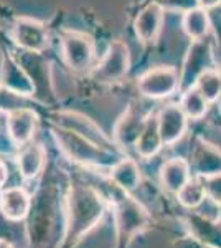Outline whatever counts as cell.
Returning <instances> with one entry per match:
<instances>
[{"label": "cell", "mask_w": 221, "mask_h": 248, "mask_svg": "<svg viewBox=\"0 0 221 248\" xmlns=\"http://www.w3.org/2000/svg\"><path fill=\"white\" fill-rule=\"evenodd\" d=\"M0 248H14V247H12L10 242H7V240L0 238Z\"/></svg>", "instance_id": "30"}, {"label": "cell", "mask_w": 221, "mask_h": 248, "mask_svg": "<svg viewBox=\"0 0 221 248\" xmlns=\"http://www.w3.org/2000/svg\"><path fill=\"white\" fill-rule=\"evenodd\" d=\"M61 55L71 71L84 73L88 70H92L94 42L89 35L81 31H65L61 35Z\"/></svg>", "instance_id": "5"}, {"label": "cell", "mask_w": 221, "mask_h": 248, "mask_svg": "<svg viewBox=\"0 0 221 248\" xmlns=\"http://www.w3.org/2000/svg\"><path fill=\"white\" fill-rule=\"evenodd\" d=\"M53 138L59 149L65 153L68 157L73 159L74 162L81 164L86 167H111L114 166L122 155L119 153L103 149L96 146L94 142L88 141L86 138L76 134L74 131L66 129L61 126L53 127Z\"/></svg>", "instance_id": "2"}, {"label": "cell", "mask_w": 221, "mask_h": 248, "mask_svg": "<svg viewBox=\"0 0 221 248\" xmlns=\"http://www.w3.org/2000/svg\"><path fill=\"white\" fill-rule=\"evenodd\" d=\"M159 129L162 136L163 146H172L183 138L188 127V118L183 109L177 105H168L157 114Z\"/></svg>", "instance_id": "12"}, {"label": "cell", "mask_w": 221, "mask_h": 248, "mask_svg": "<svg viewBox=\"0 0 221 248\" xmlns=\"http://www.w3.org/2000/svg\"><path fill=\"white\" fill-rule=\"evenodd\" d=\"M163 25V5L159 2L148 3L134 20V31L142 43H152L159 37Z\"/></svg>", "instance_id": "14"}, {"label": "cell", "mask_w": 221, "mask_h": 248, "mask_svg": "<svg viewBox=\"0 0 221 248\" xmlns=\"http://www.w3.org/2000/svg\"><path fill=\"white\" fill-rule=\"evenodd\" d=\"M185 225L192 237L210 247L221 248V223L205 217L202 214L190 212L185 215Z\"/></svg>", "instance_id": "16"}, {"label": "cell", "mask_w": 221, "mask_h": 248, "mask_svg": "<svg viewBox=\"0 0 221 248\" xmlns=\"http://www.w3.org/2000/svg\"><path fill=\"white\" fill-rule=\"evenodd\" d=\"M163 141L162 136H160L159 129V119L157 116L150 114L147 116L146 126L142 129V134L139 136L137 144H135V151L142 159H150L162 149Z\"/></svg>", "instance_id": "21"}, {"label": "cell", "mask_w": 221, "mask_h": 248, "mask_svg": "<svg viewBox=\"0 0 221 248\" xmlns=\"http://www.w3.org/2000/svg\"><path fill=\"white\" fill-rule=\"evenodd\" d=\"M174 247L175 248H215V247H210V245H206V243L200 242V240H196L195 237H192V235L178 238L174 243Z\"/></svg>", "instance_id": "27"}, {"label": "cell", "mask_w": 221, "mask_h": 248, "mask_svg": "<svg viewBox=\"0 0 221 248\" xmlns=\"http://www.w3.org/2000/svg\"><path fill=\"white\" fill-rule=\"evenodd\" d=\"M195 88L200 91L208 103H215L221 98V73L216 68L203 71L195 83Z\"/></svg>", "instance_id": "25"}, {"label": "cell", "mask_w": 221, "mask_h": 248, "mask_svg": "<svg viewBox=\"0 0 221 248\" xmlns=\"http://www.w3.org/2000/svg\"><path fill=\"white\" fill-rule=\"evenodd\" d=\"M106 212V201L98 189L91 186L71 187L66 201V232L65 247L78 243L84 235L101 222Z\"/></svg>", "instance_id": "1"}, {"label": "cell", "mask_w": 221, "mask_h": 248, "mask_svg": "<svg viewBox=\"0 0 221 248\" xmlns=\"http://www.w3.org/2000/svg\"><path fill=\"white\" fill-rule=\"evenodd\" d=\"M53 121L56 123V126L74 131L76 134L83 136L88 141L94 142L96 146L103 147V149L119 153V147L114 142V139L107 138L106 133H104L98 124L81 113H76V111H59V113H56L53 116Z\"/></svg>", "instance_id": "6"}, {"label": "cell", "mask_w": 221, "mask_h": 248, "mask_svg": "<svg viewBox=\"0 0 221 248\" xmlns=\"http://www.w3.org/2000/svg\"><path fill=\"white\" fill-rule=\"evenodd\" d=\"M177 199H178L180 205L188 210L196 209L198 205H202L203 201L206 199V189H205L202 177H200V175L192 177L190 181L180 189V192L177 194Z\"/></svg>", "instance_id": "23"}, {"label": "cell", "mask_w": 221, "mask_h": 248, "mask_svg": "<svg viewBox=\"0 0 221 248\" xmlns=\"http://www.w3.org/2000/svg\"><path fill=\"white\" fill-rule=\"evenodd\" d=\"M137 88L146 98H167L180 88V75L174 66L152 68L139 77Z\"/></svg>", "instance_id": "7"}, {"label": "cell", "mask_w": 221, "mask_h": 248, "mask_svg": "<svg viewBox=\"0 0 221 248\" xmlns=\"http://www.w3.org/2000/svg\"><path fill=\"white\" fill-rule=\"evenodd\" d=\"M38 121V114L28 106L15 108L9 111L7 113V133H9L10 141L20 147L31 142Z\"/></svg>", "instance_id": "11"}, {"label": "cell", "mask_w": 221, "mask_h": 248, "mask_svg": "<svg viewBox=\"0 0 221 248\" xmlns=\"http://www.w3.org/2000/svg\"><path fill=\"white\" fill-rule=\"evenodd\" d=\"M46 164V151L42 144L28 142L22 146L17 155L18 172L25 181H33L45 169Z\"/></svg>", "instance_id": "18"}, {"label": "cell", "mask_w": 221, "mask_h": 248, "mask_svg": "<svg viewBox=\"0 0 221 248\" xmlns=\"http://www.w3.org/2000/svg\"><path fill=\"white\" fill-rule=\"evenodd\" d=\"M12 40L22 51L43 53L50 45V35L42 22L30 17H20L12 27Z\"/></svg>", "instance_id": "8"}, {"label": "cell", "mask_w": 221, "mask_h": 248, "mask_svg": "<svg viewBox=\"0 0 221 248\" xmlns=\"http://www.w3.org/2000/svg\"><path fill=\"white\" fill-rule=\"evenodd\" d=\"M109 177L119 189L132 192L134 189H137L140 182V169L134 159L122 157L114 166L109 167Z\"/></svg>", "instance_id": "20"}, {"label": "cell", "mask_w": 221, "mask_h": 248, "mask_svg": "<svg viewBox=\"0 0 221 248\" xmlns=\"http://www.w3.org/2000/svg\"><path fill=\"white\" fill-rule=\"evenodd\" d=\"M114 202V218L116 230H118V245L119 248H127L129 243L150 227V215L139 201H135L131 192H126L116 186Z\"/></svg>", "instance_id": "3"}, {"label": "cell", "mask_w": 221, "mask_h": 248, "mask_svg": "<svg viewBox=\"0 0 221 248\" xmlns=\"http://www.w3.org/2000/svg\"><path fill=\"white\" fill-rule=\"evenodd\" d=\"M213 68V50L208 40H193L188 48L183 70L180 75V90L187 91L195 86L196 79L203 71Z\"/></svg>", "instance_id": "9"}, {"label": "cell", "mask_w": 221, "mask_h": 248, "mask_svg": "<svg viewBox=\"0 0 221 248\" xmlns=\"http://www.w3.org/2000/svg\"><path fill=\"white\" fill-rule=\"evenodd\" d=\"M202 181L205 184V189H206V197L216 205H221V172L205 175Z\"/></svg>", "instance_id": "26"}, {"label": "cell", "mask_w": 221, "mask_h": 248, "mask_svg": "<svg viewBox=\"0 0 221 248\" xmlns=\"http://www.w3.org/2000/svg\"><path fill=\"white\" fill-rule=\"evenodd\" d=\"M182 25L185 33L192 40H202L210 31V17L202 7H193L190 10H185Z\"/></svg>", "instance_id": "22"}, {"label": "cell", "mask_w": 221, "mask_h": 248, "mask_svg": "<svg viewBox=\"0 0 221 248\" xmlns=\"http://www.w3.org/2000/svg\"><path fill=\"white\" fill-rule=\"evenodd\" d=\"M7 179H9V167H7V164L0 159V189L5 186Z\"/></svg>", "instance_id": "28"}, {"label": "cell", "mask_w": 221, "mask_h": 248, "mask_svg": "<svg viewBox=\"0 0 221 248\" xmlns=\"http://www.w3.org/2000/svg\"><path fill=\"white\" fill-rule=\"evenodd\" d=\"M192 179V166L187 159L174 157L168 159L160 167V181L163 189L170 194H178L180 189Z\"/></svg>", "instance_id": "19"}, {"label": "cell", "mask_w": 221, "mask_h": 248, "mask_svg": "<svg viewBox=\"0 0 221 248\" xmlns=\"http://www.w3.org/2000/svg\"><path fill=\"white\" fill-rule=\"evenodd\" d=\"M190 166L200 177L218 174L221 172V149L211 146L203 139H198L192 153Z\"/></svg>", "instance_id": "17"}, {"label": "cell", "mask_w": 221, "mask_h": 248, "mask_svg": "<svg viewBox=\"0 0 221 248\" xmlns=\"http://www.w3.org/2000/svg\"><path fill=\"white\" fill-rule=\"evenodd\" d=\"M129 66V48L120 40H112L99 63L92 66L91 78L98 83H118L127 75Z\"/></svg>", "instance_id": "4"}, {"label": "cell", "mask_w": 221, "mask_h": 248, "mask_svg": "<svg viewBox=\"0 0 221 248\" xmlns=\"http://www.w3.org/2000/svg\"><path fill=\"white\" fill-rule=\"evenodd\" d=\"M198 5L202 9L208 10V9H215V7L221 5V0H198Z\"/></svg>", "instance_id": "29"}, {"label": "cell", "mask_w": 221, "mask_h": 248, "mask_svg": "<svg viewBox=\"0 0 221 248\" xmlns=\"http://www.w3.org/2000/svg\"><path fill=\"white\" fill-rule=\"evenodd\" d=\"M31 197L23 187H7L0 194V212L10 222H20L28 215Z\"/></svg>", "instance_id": "15"}, {"label": "cell", "mask_w": 221, "mask_h": 248, "mask_svg": "<svg viewBox=\"0 0 221 248\" xmlns=\"http://www.w3.org/2000/svg\"><path fill=\"white\" fill-rule=\"evenodd\" d=\"M208 105L210 103L205 99V96L200 93L198 90L193 86L190 90L183 91L182 101H180V108L183 109V113L187 114L188 119H202L208 111Z\"/></svg>", "instance_id": "24"}, {"label": "cell", "mask_w": 221, "mask_h": 248, "mask_svg": "<svg viewBox=\"0 0 221 248\" xmlns=\"http://www.w3.org/2000/svg\"><path fill=\"white\" fill-rule=\"evenodd\" d=\"M0 86L9 90L10 93L22 98H30L37 94V88L28 71L10 55H3L0 63Z\"/></svg>", "instance_id": "10"}, {"label": "cell", "mask_w": 221, "mask_h": 248, "mask_svg": "<svg viewBox=\"0 0 221 248\" xmlns=\"http://www.w3.org/2000/svg\"><path fill=\"white\" fill-rule=\"evenodd\" d=\"M147 116H144L135 108H129L114 127V142L118 144L120 149H127V147H135L139 136L142 134V129L146 126Z\"/></svg>", "instance_id": "13"}]
</instances>
